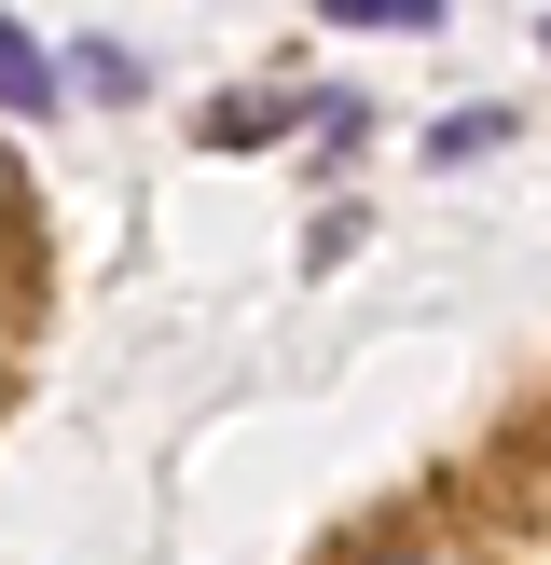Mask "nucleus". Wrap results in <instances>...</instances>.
Here are the masks:
<instances>
[{"label":"nucleus","instance_id":"nucleus-1","mask_svg":"<svg viewBox=\"0 0 551 565\" xmlns=\"http://www.w3.org/2000/svg\"><path fill=\"white\" fill-rule=\"evenodd\" d=\"M0 110H55V55L28 42L14 14H0Z\"/></svg>","mask_w":551,"mask_h":565},{"label":"nucleus","instance_id":"nucleus-3","mask_svg":"<svg viewBox=\"0 0 551 565\" xmlns=\"http://www.w3.org/2000/svg\"><path fill=\"white\" fill-rule=\"evenodd\" d=\"M0 221H14V166H0Z\"/></svg>","mask_w":551,"mask_h":565},{"label":"nucleus","instance_id":"nucleus-2","mask_svg":"<svg viewBox=\"0 0 551 565\" xmlns=\"http://www.w3.org/2000/svg\"><path fill=\"white\" fill-rule=\"evenodd\" d=\"M372 565H455V552H372Z\"/></svg>","mask_w":551,"mask_h":565}]
</instances>
